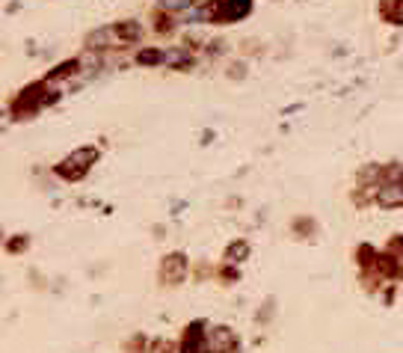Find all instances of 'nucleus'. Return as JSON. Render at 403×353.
Listing matches in <instances>:
<instances>
[{"instance_id": "7ed1b4c3", "label": "nucleus", "mask_w": 403, "mask_h": 353, "mask_svg": "<svg viewBox=\"0 0 403 353\" xmlns=\"http://www.w3.org/2000/svg\"><path fill=\"white\" fill-rule=\"evenodd\" d=\"M178 261H181V259H170V264H166V276H170V279L178 276Z\"/></svg>"}, {"instance_id": "20e7f679", "label": "nucleus", "mask_w": 403, "mask_h": 353, "mask_svg": "<svg viewBox=\"0 0 403 353\" xmlns=\"http://www.w3.org/2000/svg\"><path fill=\"white\" fill-rule=\"evenodd\" d=\"M163 4H166V6H170V9H184V6H187V4H190V0H163Z\"/></svg>"}, {"instance_id": "f03ea898", "label": "nucleus", "mask_w": 403, "mask_h": 353, "mask_svg": "<svg viewBox=\"0 0 403 353\" xmlns=\"http://www.w3.org/2000/svg\"><path fill=\"white\" fill-rule=\"evenodd\" d=\"M226 342H231V335H228L226 330H216V332H214V347H223Z\"/></svg>"}, {"instance_id": "f257e3e1", "label": "nucleus", "mask_w": 403, "mask_h": 353, "mask_svg": "<svg viewBox=\"0 0 403 353\" xmlns=\"http://www.w3.org/2000/svg\"><path fill=\"white\" fill-rule=\"evenodd\" d=\"M380 202L382 205H403V184H389V188H382Z\"/></svg>"}]
</instances>
